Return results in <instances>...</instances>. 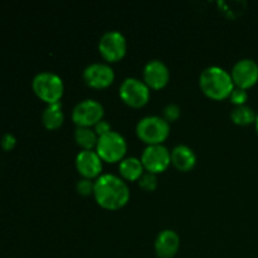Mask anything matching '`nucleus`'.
<instances>
[{"label": "nucleus", "mask_w": 258, "mask_h": 258, "mask_svg": "<svg viewBox=\"0 0 258 258\" xmlns=\"http://www.w3.org/2000/svg\"><path fill=\"white\" fill-rule=\"evenodd\" d=\"M256 116L257 113L254 112L253 108L248 105L236 106V107L231 111V118L236 125L246 126L252 122H256Z\"/></svg>", "instance_id": "nucleus-18"}, {"label": "nucleus", "mask_w": 258, "mask_h": 258, "mask_svg": "<svg viewBox=\"0 0 258 258\" xmlns=\"http://www.w3.org/2000/svg\"><path fill=\"white\" fill-rule=\"evenodd\" d=\"M144 82L154 90L165 87L170 80L168 66L160 59H151L144 67Z\"/></svg>", "instance_id": "nucleus-12"}, {"label": "nucleus", "mask_w": 258, "mask_h": 258, "mask_svg": "<svg viewBox=\"0 0 258 258\" xmlns=\"http://www.w3.org/2000/svg\"><path fill=\"white\" fill-rule=\"evenodd\" d=\"M96 202L106 209L122 208L130 199V189L125 179L115 174H101L95 180L93 190Z\"/></svg>", "instance_id": "nucleus-1"}, {"label": "nucleus", "mask_w": 258, "mask_h": 258, "mask_svg": "<svg viewBox=\"0 0 258 258\" xmlns=\"http://www.w3.org/2000/svg\"><path fill=\"white\" fill-rule=\"evenodd\" d=\"M76 190L81 194V196H90L93 194L95 190V181H92V179L82 178L76 183Z\"/></svg>", "instance_id": "nucleus-21"}, {"label": "nucleus", "mask_w": 258, "mask_h": 258, "mask_svg": "<svg viewBox=\"0 0 258 258\" xmlns=\"http://www.w3.org/2000/svg\"><path fill=\"white\" fill-rule=\"evenodd\" d=\"M256 131H257V134H258V112H257V116H256Z\"/></svg>", "instance_id": "nucleus-26"}, {"label": "nucleus", "mask_w": 258, "mask_h": 258, "mask_svg": "<svg viewBox=\"0 0 258 258\" xmlns=\"http://www.w3.org/2000/svg\"><path fill=\"white\" fill-rule=\"evenodd\" d=\"M75 140L83 150H92L96 148L98 141V135L91 127H77L75 131Z\"/></svg>", "instance_id": "nucleus-19"}, {"label": "nucleus", "mask_w": 258, "mask_h": 258, "mask_svg": "<svg viewBox=\"0 0 258 258\" xmlns=\"http://www.w3.org/2000/svg\"><path fill=\"white\" fill-rule=\"evenodd\" d=\"M83 80L92 88H106L115 80L113 68L108 63L93 62L83 70Z\"/></svg>", "instance_id": "nucleus-10"}, {"label": "nucleus", "mask_w": 258, "mask_h": 258, "mask_svg": "<svg viewBox=\"0 0 258 258\" xmlns=\"http://www.w3.org/2000/svg\"><path fill=\"white\" fill-rule=\"evenodd\" d=\"M15 144H17V139H15V136L13 135V134L7 133L2 138V148L4 149L5 151L12 150L15 146Z\"/></svg>", "instance_id": "nucleus-24"}, {"label": "nucleus", "mask_w": 258, "mask_h": 258, "mask_svg": "<svg viewBox=\"0 0 258 258\" xmlns=\"http://www.w3.org/2000/svg\"><path fill=\"white\" fill-rule=\"evenodd\" d=\"M141 163L146 171L154 174L163 173L171 163L170 151L163 144L148 145L141 154Z\"/></svg>", "instance_id": "nucleus-9"}, {"label": "nucleus", "mask_w": 258, "mask_h": 258, "mask_svg": "<svg viewBox=\"0 0 258 258\" xmlns=\"http://www.w3.org/2000/svg\"><path fill=\"white\" fill-rule=\"evenodd\" d=\"M136 134L148 145L163 144L170 134V123L163 116H145L136 123Z\"/></svg>", "instance_id": "nucleus-4"}, {"label": "nucleus", "mask_w": 258, "mask_h": 258, "mask_svg": "<svg viewBox=\"0 0 258 258\" xmlns=\"http://www.w3.org/2000/svg\"><path fill=\"white\" fill-rule=\"evenodd\" d=\"M120 97L131 107H143L150 100V87L136 77H127L118 88Z\"/></svg>", "instance_id": "nucleus-6"}, {"label": "nucleus", "mask_w": 258, "mask_h": 258, "mask_svg": "<svg viewBox=\"0 0 258 258\" xmlns=\"http://www.w3.org/2000/svg\"><path fill=\"white\" fill-rule=\"evenodd\" d=\"M231 76L236 87L247 90L258 81V63L251 58H242L233 64Z\"/></svg>", "instance_id": "nucleus-11"}, {"label": "nucleus", "mask_w": 258, "mask_h": 258, "mask_svg": "<svg viewBox=\"0 0 258 258\" xmlns=\"http://www.w3.org/2000/svg\"><path fill=\"white\" fill-rule=\"evenodd\" d=\"M154 246L159 258H173L180 247V237L173 229H164L156 236Z\"/></svg>", "instance_id": "nucleus-14"}, {"label": "nucleus", "mask_w": 258, "mask_h": 258, "mask_svg": "<svg viewBox=\"0 0 258 258\" xmlns=\"http://www.w3.org/2000/svg\"><path fill=\"white\" fill-rule=\"evenodd\" d=\"M32 87L35 95L48 105L59 102L64 92V83L62 78L57 73L49 71L37 73L32 81Z\"/></svg>", "instance_id": "nucleus-3"}, {"label": "nucleus", "mask_w": 258, "mask_h": 258, "mask_svg": "<svg viewBox=\"0 0 258 258\" xmlns=\"http://www.w3.org/2000/svg\"><path fill=\"white\" fill-rule=\"evenodd\" d=\"M229 97H231L232 103H234L236 106L246 105L247 100H248V93H247V91L244 88L234 87V90L232 91Z\"/></svg>", "instance_id": "nucleus-23"}, {"label": "nucleus", "mask_w": 258, "mask_h": 258, "mask_svg": "<svg viewBox=\"0 0 258 258\" xmlns=\"http://www.w3.org/2000/svg\"><path fill=\"white\" fill-rule=\"evenodd\" d=\"M144 169L145 168L141 163V159L136 158V156L123 158L118 165V171H120L122 179L130 181L139 180V178L144 174Z\"/></svg>", "instance_id": "nucleus-16"}, {"label": "nucleus", "mask_w": 258, "mask_h": 258, "mask_svg": "<svg viewBox=\"0 0 258 258\" xmlns=\"http://www.w3.org/2000/svg\"><path fill=\"white\" fill-rule=\"evenodd\" d=\"M171 163L178 170L189 171L197 163V155L193 149L184 144H179L170 151Z\"/></svg>", "instance_id": "nucleus-15"}, {"label": "nucleus", "mask_w": 258, "mask_h": 258, "mask_svg": "<svg viewBox=\"0 0 258 258\" xmlns=\"http://www.w3.org/2000/svg\"><path fill=\"white\" fill-rule=\"evenodd\" d=\"M199 86L204 95L213 100H224L234 90V82L228 71L218 66L207 67L199 77Z\"/></svg>", "instance_id": "nucleus-2"}, {"label": "nucleus", "mask_w": 258, "mask_h": 258, "mask_svg": "<svg viewBox=\"0 0 258 258\" xmlns=\"http://www.w3.org/2000/svg\"><path fill=\"white\" fill-rule=\"evenodd\" d=\"M139 186L145 191L155 190L158 186V178L156 174L150 173V171H144L143 175L139 178Z\"/></svg>", "instance_id": "nucleus-20"}, {"label": "nucleus", "mask_w": 258, "mask_h": 258, "mask_svg": "<svg viewBox=\"0 0 258 258\" xmlns=\"http://www.w3.org/2000/svg\"><path fill=\"white\" fill-rule=\"evenodd\" d=\"M98 50L107 62H117L122 59L127 50L125 35L118 30H108L103 33L98 42Z\"/></svg>", "instance_id": "nucleus-7"}, {"label": "nucleus", "mask_w": 258, "mask_h": 258, "mask_svg": "<svg viewBox=\"0 0 258 258\" xmlns=\"http://www.w3.org/2000/svg\"><path fill=\"white\" fill-rule=\"evenodd\" d=\"M96 151L103 161L116 163L122 160L125 156L127 151V143L120 133L111 130L105 135L98 136Z\"/></svg>", "instance_id": "nucleus-5"}, {"label": "nucleus", "mask_w": 258, "mask_h": 258, "mask_svg": "<svg viewBox=\"0 0 258 258\" xmlns=\"http://www.w3.org/2000/svg\"><path fill=\"white\" fill-rule=\"evenodd\" d=\"M64 121V113H63L62 103H50L44 108L42 113V122L48 130H55L60 127Z\"/></svg>", "instance_id": "nucleus-17"}, {"label": "nucleus", "mask_w": 258, "mask_h": 258, "mask_svg": "<svg viewBox=\"0 0 258 258\" xmlns=\"http://www.w3.org/2000/svg\"><path fill=\"white\" fill-rule=\"evenodd\" d=\"M102 161L97 151L82 150L76 156V168L83 178L97 179L102 171Z\"/></svg>", "instance_id": "nucleus-13"}, {"label": "nucleus", "mask_w": 258, "mask_h": 258, "mask_svg": "<svg viewBox=\"0 0 258 258\" xmlns=\"http://www.w3.org/2000/svg\"><path fill=\"white\" fill-rule=\"evenodd\" d=\"M163 113H164L163 117L170 123L173 122V121H176L179 117H180L181 111H180V107H179L176 103H168V105L164 107Z\"/></svg>", "instance_id": "nucleus-22"}, {"label": "nucleus", "mask_w": 258, "mask_h": 258, "mask_svg": "<svg viewBox=\"0 0 258 258\" xmlns=\"http://www.w3.org/2000/svg\"><path fill=\"white\" fill-rule=\"evenodd\" d=\"M105 115L102 103L87 98L78 102L72 110V120L77 127H91L101 121Z\"/></svg>", "instance_id": "nucleus-8"}, {"label": "nucleus", "mask_w": 258, "mask_h": 258, "mask_svg": "<svg viewBox=\"0 0 258 258\" xmlns=\"http://www.w3.org/2000/svg\"><path fill=\"white\" fill-rule=\"evenodd\" d=\"M111 130H112V128H111V123L108 122L107 120H103V118L101 121H98L95 125V133L97 134L98 136L105 135V134L110 133Z\"/></svg>", "instance_id": "nucleus-25"}]
</instances>
